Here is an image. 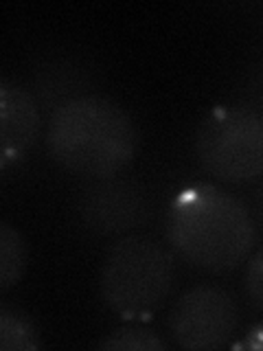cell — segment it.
<instances>
[{"mask_svg": "<svg viewBox=\"0 0 263 351\" xmlns=\"http://www.w3.org/2000/svg\"><path fill=\"white\" fill-rule=\"evenodd\" d=\"M259 200H261V208H263V184H261V193H259Z\"/></svg>", "mask_w": 263, "mask_h": 351, "instance_id": "4fadbf2b", "label": "cell"}, {"mask_svg": "<svg viewBox=\"0 0 263 351\" xmlns=\"http://www.w3.org/2000/svg\"><path fill=\"white\" fill-rule=\"evenodd\" d=\"M29 246L22 233L9 222L0 224V290L9 292L27 270Z\"/></svg>", "mask_w": 263, "mask_h": 351, "instance_id": "ba28073f", "label": "cell"}, {"mask_svg": "<svg viewBox=\"0 0 263 351\" xmlns=\"http://www.w3.org/2000/svg\"><path fill=\"white\" fill-rule=\"evenodd\" d=\"M77 215L88 233L112 237L145 224L151 215V204L136 180L110 176L84 186L77 200Z\"/></svg>", "mask_w": 263, "mask_h": 351, "instance_id": "8992f818", "label": "cell"}, {"mask_svg": "<svg viewBox=\"0 0 263 351\" xmlns=\"http://www.w3.org/2000/svg\"><path fill=\"white\" fill-rule=\"evenodd\" d=\"M40 134L36 99L20 84L0 82V167H16L29 156Z\"/></svg>", "mask_w": 263, "mask_h": 351, "instance_id": "52a82bcc", "label": "cell"}, {"mask_svg": "<svg viewBox=\"0 0 263 351\" xmlns=\"http://www.w3.org/2000/svg\"><path fill=\"white\" fill-rule=\"evenodd\" d=\"M175 259L158 241L123 235L105 252L99 292L105 307L123 321L140 323L156 314L171 294Z\"/></svg>", "mask_w": 263, "mask_h": 351, "instance_id": "3957f363", "label": "cell"}, {"mask_svg": "<svg viewBox=\"0 0 263 351\" xmlns=\"http://www.w3.org/2000/svg\"><path fill=\"white\" fill-rule=\"evenodd\" d=\"M230 349L235 351H263V323L250 327L237 343H230Z\"/></svg>", "mask_w": 263, "mask_h": 351, "instance_id": "7c38bea8", "label": "cell"}, {"mask_svg": "<svg viewBox=\"0 0 263 351\" xmlns=\"http://www.w3.org/2000/svg\"><path fill=\"white\" fill-rule=\"evenodd\" d=\"M40 347V332L31 316L14 305H0V351H36Z\"/></svg>", "mask_w": 263, "mask_h": 351, "instance_id": "9c48e42d", "label": "cell"}, {"mask_svg": "<svg viewBox=\"0 0 263 351\" xmlns=\"http://www.w3.org/2000/svg\"><path fill=\"white\" fill-rule=\"evenodd\" d=\"M167 239L178 255L204 272L241 266L257 244V226L246 204L208 182L173 195L167 211Z\"/></svg>", "mask_w": 263, "mask_h": 351, "instance_id": "6da1fadb", "label": "cell"}, {"mask_svg": "<svg viewBox=\"0 0 263 351\" xmlns=\"http://www.w3.org/2000/svg\"><path fill=\"white\" fill-rule=\"evenodd\" d=\"M47 149L62 169L88 178L118 176L134 160L136 128L112 99L84 95L55 108Z\"/></svg>", "mask_w": 263, "mask_h": 351, "instance_id": "7a4b0ae2", "label": "cell"}, {"mask_svg": "<svg viewBox=\"0 0 263 351\" xmlns=\"http://www.w3.org/2000/svg\"><path fill=\"white\" fill-rule=\"evenodd\" d=\"M99 349L105 351H164L167 349V343L156 334L151 332L149 327L132 323V325H123L110 332L108 336L101 338L99 343Z\"/></svg>", "mask_w": 263, "mask_h": 351, "instance_id": "30bf717a", "label": "cell"}, {"mask_svg": "<svg viewBox=\"0 0 263 351\" xmlns=\"http://www.w3.org/2000/svg\"><path fill=\"white\" fill-rule=\"evenodd\" d=\"M239 327V307L233 294L211 283L186 290L169 314V332L182 349L208 351L230 345Z\"/></svg>", "mask_w": 263, "mask_h": 351, "instance_id": "5b68a950", "label": "cell"}, {"mask_svg": "<svg viewBox=\"0 0 263 351\" xmlns=\"http://www.w3.org/2000/svg\"><path fill=\"white\" fill-rule=\"evenodd\" d=\"M197 162L213 178L244 184L263 176V117L246 106L211 110L193 138Z\"/></svg>", "mask_w": 263, "mask_h": 351, "instance_id": "277c9868", "label": "cell"}, {"mask_svg": "<svg viewBox=\"0 0 263 351\" xmlns=\"http://www.w3.org/2000/svg\"><path fill=\"white\" fill-rule=\"evenodd\" d=\"M244 288L250 303L263 312V248H259L255 255L248 259L246 274H244Z\"/></svg>", "mask_w": 263, "mask_h": 351, "instance_id": "8fae6325", "label": "cell"}]
</instances>
